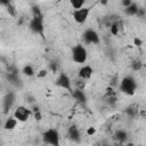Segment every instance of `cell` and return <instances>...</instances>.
<instances>
[{
	"mask_svg": "<svg viewBox=\"0 0 146 146\" xmlns=\"http://www.w3.org/2000/svg\"><path fill=\"white\" fill-rule=\"evenodd\" d=\"M95 133H96V128L95 127H89L87 129V135L88 136H94Z\"/></svg>",
	"mask_w": 146,
	"mask_h": 146,
	"instance_id": "obj_27",
	"label": "cell"
},
{
	"mask_svg": "<svg viewBox=\"0 0 146 146\" xmlns=\"http://www.w3.org/2000/svg\"><path fill=\"white\" fill-rule=\"evenodd\" d=\"M0 3H1V6L7 7V6H9L11 3V0H0Z\"/></svg>",
	"mask_w": 146,
	"mask_h": 146,
	"instance_id": "obj_31",
	"label": "cell"
},
{
	"mask_svg": "<svg viewBox=\"0 0 146 146\" xmlns=\"http://www.w3.org/2000/svg\"><path fill=\"white\" fill-rule=\"evenodd\" d=\"M141 66H143V64H141V62H139V60H133L132 64H131V67H132L133 71H139V70L141 68Z\"/></svg>",
	"mask_w": 146,
	"mask_h": 146,
	"instance_id": "obj_22",
	"label": "cell"
},
{
	"mask_svg": "<svg viewBox=\"0 0 146 146\" xmlns=\"http://www.w3.org/2000/svg\"><path fill=\"white\" fill-rule=\"evenodd\" d=\"M133 1L132 0H121V3H122V6H123V8H125V7H128L129 5H131Z\"/></svg>",
	"mask_w": 146,
	"mask_h": 146,
	"instance_id": "obj_29",
	"label": "cell"
},
{
	"mask_svg": "<svg viewBox=\"0 0 146 146\" xmlns=\"http://www.w3.org/2000/svg\"><path fill=\"white\" fill-rule=\"evenodd\" d=\"M86 81H87V80H84V79H82V78H79V76H78V79L74 81L75 88L84 89V88H86V84H87V82H86Z\"/></svg>",
	"mask_w": 146,
	"mask_h": 146,
	"instance_id": "obj_20",
	"label": "cell"
},
{
	"mask_svg": "<svg viewBox=\"0 0 146 146\" xmlns=\"http://www.w3.org/2000/svg\"><path fill=\"white\" fill-rule=\"evenodd\" d=\"M125 113H127V115L129 117L133 119V117H136L138 115V108L137 107H133V106H129V107L125 108Z\"/></svg>",
	"mask_w": 146,
	"mask_h": 146,
	"instance_id": "obj_18",
	"label": "cell"
},
{
	"mask_svg": "<svg viewBox=\"0 0 146 146\" xmlns=\"http://www.w3.org/2000/svg\"><path fill=\"white\" fill-rule=\"evenodd\" d=\"M94 74V68L90 65H82L78 71V76L84 80H89Z\"/></svg>",
	"mask_w": 146,
	"mask_h": 146,
	"instance_id": "obj_9",
	"label": "cell"
},
{
	"mask_svg": "<svg viewBox=\"0 0 146 146\" xmlns=\"http://www.w3.org/2000/svg\"><path fill=\"white\" fill-rule=\"evenodd\" d=\"M55 84L62 89H65V90H68L70 92L73 90L72 89V81L70 79V76L66 74V73H59L55 80Z\"/></svg>",
	"mask_w": 146,
	"mask_h": 146,
	"instance_id": "obj_7",
	"label": "cell"
},
{
	"mask_svg": "<svg viewBox=\"0 0 146 146\" xmlns=\"http://www.w3.org/2000/svg\"><path fill=\"white\" fill-rule=\"evenodd\" d=\"M138 9H139L138 5H137V3H135V2H132L131 5H129L128 7H125V8L123 9V11H124V14H125L127 16L131 17V16H136V15H137Z\"/></svg>",
	"mask_w": 146,
	"mask_h": 146,
	"instance_id": "obj_14",
	"label": "cell"
},
{
	"mask_svg": "<svg viewBox=\"0 0 146 146\" xmlns=\"http://www.w3.org/2000/svg\"><path fill=\"white\" fill-rule=\"evenodd\" d=\"M17 123H18V120L13 115V116H9V117H7L6 119V121H5V123H3V129L5 130H14L15 128H16V125H17Z\"/></svg>",
	"mask_w": 146,
	"mask_h": 146,
	"instance_id": "obj_12",
	"label": "cell"
},
{
	"mask_svg": "<svg viewBox=\"0 0 146 146\" xmlns=\"http://www.w3.org/2000/svg\"><path fill=\"white\" fill-rule=\"evenodd\" d=\"M68 1L73 9H79L84 7V2H86V0H68Z\"/></svg>",
	"mask_w": 146,
	"mask_h": 146,
	"instance_id": "obj_19",
	"label": "cell"
},
{
	"mask_svg": "<svg viewBox=\"0 0 146 146\" xmlns=\"http://www.w3.org/2000/svg\"><path fill=\"white\" fill-rule=\"evenodd\" d=\"M82 39L87 44H98L100 42V36L94 29H87L82 34Z\"/></svg>",
	"mask_w": 146,
	"mask_h": 146,
	"instance_id": "obj_6",
	"label": "cell"
},
{
	"mask_svg": "<svg viewBox=\"0 0 146 146\" xmlns=\"http://www.w3.org/2000/svg\"><path fill=\"white\" fill-rule=\"evenodd\" d=\"M119 89L124 95L133 96L135 92H136V89H137V82L131 75H127L120 81Z\"/></svg>",
	"mask_w": 146,
	"mask_h": 146,
	"instance_id": "obj_1",
	"label": "cell"
},
{
	"mask_svg": "<svg viewBox=\"0 0 146 146\" xmlns=\"http://www.w3.org/2000/svg\"><path fill=\"white\" fill-rule=\"evenodd\" d=\"M133 43H135V46L140 47V46L143 44V41H141L139 38H135V39H133Z\"/></svg>",
	"mask_w": 146,
	"mask_h": 146,
	"instance_id": "obj_30",
	"label": "cell"
},
{
	"mask_svg": "<svg viewBox=\"0 0 146 146\" xmlns=\"http://www.w3.org/2000/svg\"><path fill=\"white\" fill-rule=\"evenodd\" d=\"M32 14H33V16L42 15V13H41V10H40L39 6H33V7H32Z\"/></svg>",
	"mask_w": 146,
	"mask_h": 146,
	"instance_id": "obj_23",
	"label": "cell"
},
{
	"mask_svg": "<svg viewBox=\"0 0 146 146\" xmlns=\"http://www.w3.org/2000/svg\"><path fill=\"white\" fill-rule=\"evenodd\" d=\"M71 95L72 97L80 104H86L87 103V95L84 92V89H79V88H75L71 91Z\"/></svg>",
	"mask_w": 146,
	"mask_h": 146,
	"instance_id": "obj_10",
	"label": "cell"
},
{
	"mask_svg": "<svg viewBox=\"0 0 146 146\" xmlns=\"http://www.w3.org/2000/svg\"><path fill=\"white\" fill-rule=\"evenodd\" d=\"M29 29L31 32H33L34 34H39L41 36H43V31H44V26H43V16L39 15V16H33L29 23Z\"/></svg>",
	"mask_w": 146,
	"mask_h": 146,
	"instance_id": "obj_4",
	"label": "cell"
},
{
	"mask_svg": "<svg viewBox=\"0 0 146 146\" xmlns=\"http://www.w3.org/2000/svg\"><path fill=\"white\" fill-rule=\"evenodd\" d=\"M110 33L112 34V35H114V36H117L119 34H120V31H121V23L119 22V21H115V22H113L110 26Z\"/></svg>",
	"mask_w": 146,
	"mask_h": 146,
	"instance_id": "obj_15",
	"label": "cell"
},
{
	"mask_svg": "<svg viewBox=\"0 0 146 146\" xmlns=\"http://www.w3.org/2000/svg\"><path fill=\"white\" fill-rule=\"evenodd\" d=\"M6 8H7V11H8L11 16H15V8H14V6H13L11 3H10L9 6H7Z\"/></svg>",
	"mask_w": 146,
	"mask_h": 146,
	"instance_id": "obj_26",
	"label": "cell"
},
{
	"mask_svg": "<svg viewBox=\"0 0 146 146\" xmlns=\"http://www.w3.org/2000/svg\"><path fill=\"white\" fill-rule=\"evenodd\" d=\"M107 2H108V0H100V3H102V5H104V6H105V5H107Z\"/></svg>",
	"mask_w": 146,
	"mask_h": 146,
	"instance_id": "obj_32",
	"label": "cell"
},
{
	"mask_svg": "<svg viewBox=\"0 0 146 146\" xmlns=\"http://www.w3.org/2000/svg\"><path fill=\"white\" fill-rule=\"evenodd\" d=\"M115 95V91L113 90L112 87H108L106 89V94H105V97H110V96H114Z\"/></svg>",
	"mask_w": 146,
	"mask_h": 146,
	"instance_id": "obj_25",
	"label": "cell"
},
{
	"mask_svg": "<svg viewBox=\"0 0 146 146\" xmlns=\"http://www.w3.org/2000/svg\"><path fill=\"white\" fill-rule=\"evenodd\" d=\"M67 135H68V138L73 143H80L81 141V132H80V130L78 129L76 125H71L68 128Z\"/></svg>",
	"mask_w": 146,
	"mask_h": 146,
	"instance_id": "obj_11",
	"label": "cell"
},
{
	"mask_svg": "<svg viewBox=\"0 0 146 146\" xmlns=\"http://www.w3.org/2000/svg\"><path fill=\"white\" fill-rule=\"evenodd\" d=\"M22 73H23L25 76H29V78H31V76H33V75L35 74L34 68H33V66H32L31 64H26V65H24L23 68H22Z\"/></svg>",
	"mask_w": 146,
	"mask_h": 146,
	"instance_id": "obj_17",
	"label": "cell"
},
{
	"mask_svg": "<svg viewBox=\"0 0 146 146\" xmlns=\"http://www.w3.org/2000/svg\"><path fill=\"white\" fill-rule=\"evenodd\" d=\"M36 76L38 78H44V76H47V70H40L39 73L36 74Z\"/></svg>",
	"mask_w": 146,
	"mask_h": 146,
	"instance_id": "obj_28",
	"label": "cell"
},
{
	"mask_svg": "<svg viewBox=\"0 0 146 146\" xmlns=\"http://www.w3.org/2000/svg\"><path fill=\"white\" fill-rule=\"evenodd\" d=\"M113 137H114V139H116V140H119V141L122 143V141H125V140L128 139V133H127L125 130L119 129V130H116V131L114 132Z\"/></svg>",
	"mask_w": 146,
	"mask_h": 146,
	"instance_id": "obj_16",
	"label": "cell"
},
{
	"mask_svg": "<svg viewBox=\"0 0 146 146\" xmlns=\"http://www.w3.org/2000/svg\"><path fill=\"white\" fill-rule=\"evenodd\" d=\"M33 116H34V119L36 121H40L42 119V115H41V112H40L39 107H34L33 108Z\"/></svg>",
	"mask_w": 146,
	"mask_h": 146,
	"instance_id": "obj_21",
	"label": "cell"
},
{
	"mask_svg": "<svg viewBox=\"0 0 146 146\" xmlns=\"http://www.w3.org/2000/svg\"><path fill=\"white\" fill-rule=\"evenodd\" d=\"M42 141L46 145H52V146H58L60 144V136L57 129L55 128H49L46 131L42 132Z\"/></svg>",
	"mask_w": 146,
	"mask_h": 146,
	"instance_id": "obj_2",
	"label": "cell"
},
{
	"mask_svg": "<svg viewBox=\"0 0 146 146\" xmlns=\"http://www.w3.org/2000/svg\"><path fill=\"white\" fill-rule=\"evenodd\" d=\"M72 60L76 64H84L87 62V58H88V51L86 49L84 46L82 44H75L73 48H72Z\"/></svg>",
	"mask_w": 146,
	"mask_h": 146,
	"instance_id": "obj_3",
	"label": "cell"
},
{
	"mask_svg": "<svg viewBox=\"0 0 146 146\" xmlns=\"http://www.w3.org/2000/svg\"><path fill=\"white\" fill-rule=\"evenodd\" d=\"M31 114H32V111L30 108H27L26 106L19 105V106H17L15 108L13 115L18 120V122H26L30 119Z\"/></svg>",
	"mask_w": 146,
	"mask_h": 146,
	"instance_id": "obj_8",
	"label": "cell"
},
{
	"mask_svg": "<svg viewBox=\"0 0 146 146\" xmlns=\"http://www.w3.org/2000/svg\"><path fill=\"white\" fill-rule=\"evenodd\" d=\"M145 15H146V10H145L144 8H139L138 11H137V15H136V16L139 17V18H144Z\"/></svg>",
	"mask_w": 146,
	"mask_h": 146,
	"instance_id": "obj_24",
	"label": "cell"
},
{
	"mask_svg": "<svg viewBox=\"0 0 146 146\" xmlns=\"http://www.w3.org/2000/svg\"><path fill=\"white\" fill-rule=\"evenodd\" d=\"M90 10H91L90 7H82L79 9H74L72 13V17H73L74 22L78 24H84L89 17Z\"/></svg>",
	"mask_w": 146,
	"mask_h": 146,
	"instance_id": "obj_5",
	"label": "cell"
},
{
	"mask_svg": "<svg viewBox=\"0 0 146 146\" xmlns=\"http://www.w3.org/2000/svg\"><path fill=\"white\" fill-rule=\"evenodd\" d=\"M14 103H15V95H14L13 92L7 94V96L5 97V100H3L5 112H7L9 108H11V106L14 105Z\"/></svg>",
	"mask_w": 146,
	"mask_h": 146,
	"instance_id": "obj_13",
	"label": "cell"
}]
</instances>
